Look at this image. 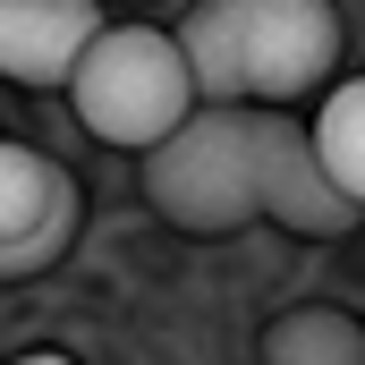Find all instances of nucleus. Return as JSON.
<instances>
[{
    "mask_svg": "<svg viewBox=\"0 0 365 365\" xmlns=\"http://www.w3.org/2000/svg\"><path fill=\"white\" fill-rule=\"evenodd\" d=\"M145 195L187 238H230L247 221H280L297 238H349L357 230V204L323 179L306 119L255 110V102L195 110L179 136H162L145 153Z\"/></svg>",
    "mask_w": 365,
    "mask_h": 365,
    "instance_id": "f257e3e1",
    "label": "nucleus"
},
{
    "mask_svg": "<svg viewBox=\"0 0 365 365\" xmlns=\"http://www.w3.org/2000/svg\"><path fill=\"white\" fill-rule=\"evenodd\" d=\"M187 60L195 110H289L297 93H323L340 68V9L331 0H204L170 26Z\"/></svg>",
    "mask_w": 365,
    "mask_h": 365,
    "instance_id": "f03ea898",
    "label": "nucleus"
},
{
    "mask_svg": "<svg viewBox=\"0 0 365 365\" xmlns=\"http://www.w3.org/2000/svg\"><path fill=\"white\" fill-rule=\"evenodd\" d=\"M68 102L102 145L119 153H153L162 136H179L195 119V86H187L179 34L162 26H102L86 60L68 68Z\"/></svg>",
    "mask_w": 365,
    "mask_h": 365,
    "instance_id": "7ed1b4c3",
    "label": "nucleus"
},
{
    "mask_svg": "<svg viewBox=\"0 0 365 365\" xmlns=\"http://www.w3.org/2000/svg\"><path fill=\"white\" fill-rule=\"evenodd\" d=\"M68 238H77V179L34 145H0V280L51 272Z\"/></svg>",
    "mask_w": 365,
    "mask_h": 365,
    "instance_id": "20e7f679",
    "label": "nucleus"
},
{
    "mask_svg": "<svg viewBox=\"0 0 365 365\" xmlns=\"http://www.w3.org/2000/svg\"><path fill=\"white\" fill-rule=\"evenodd\" d=\"M102 34L93 0H0V77L9 86H68V68L86 60Z\"/></svg>",
    "mask_w": 365,
    "mask_h": 365,
    "instance_id": "39448f33",
    "label": "nucleus"
},
{
    "mask_svg": "<svg viewBox=\"0 0 365 365\" xmlns=\"http://www.w3.org/2000/svg\"><path fill=\"white\" fill-rule=\"evenodd\" d=\"M306 136H314L323 179L365 212V77H349V86L323 93V110H314V128H306Z\"/></svg>",
    "mask_w": 365,
    "mask_h": 365,
    "instance_id": "423d86ee",
    "label": "nucleus"
},
{
    "mask_svg": "<svg viewBox=\"0 0 365 365\" xmlns=\"http://www.w3.org/2000/svg\"><path fill=\"white\" fill-rule=\"evenodd\" d=\"M264 365H365V323L340 306H297L264 331Z\"/></svg>",
    "mask_w": 365,
    "mask_h": 365,
    "instance_id": "0eeeda50",
    "label": "nucleus"
},
{
    "mask_svg": "<svg viewBox=\"0 0 365 365\" xmlns=\"http://www.w3.org/2000/svg\"><path fill=\"white\" fill-rule=\"evenodd\" d=\"M17 365H77V357H60V349H34V357H17Z\"/></svg>",
    "mask_w": 365,
    "mask_h": 365,
    "instance_id": "6e6552de",
    "label": "nucleus"
}]
</instances>
